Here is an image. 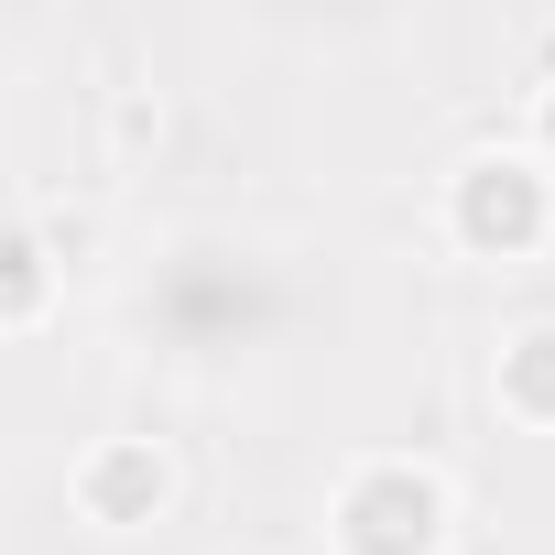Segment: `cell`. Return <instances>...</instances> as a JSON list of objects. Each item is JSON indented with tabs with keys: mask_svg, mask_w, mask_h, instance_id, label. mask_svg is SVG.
I'll use <instances>...</instances> for the list:
<instances>
[{
	"mask_svg": "<svg viewBox=\"0 0 555 555\" xmlns=\"http://www.w3.org/2000/svg\"><path fill=\"white\" fill-rule=\"evenodd\" d=\"M436 218H447V240H457L468 261H533V250L555 240V175H544L522 142H479V153H457Z\"/></svg>",
	"mask_w": 555,
	"mask_h": 555,
	"instance_id": "2",
	"label": "cell"
},
{
	"mask_svg": "<svg viewBox=\"0 0 555 555\" xmlns=\"http://www.w3.org/2000/svg\"><path fill=\"white\" fill-rule=\"evenodd\" d=\"M66 501H77V522H99V533H142V522H164L175 512V447L164 436H88L77 447V468H66Z\"/></svg>",
	"mask_w": 555,
	"mask_h": 555,
	"instance_id": "3",
	"label": "cell"
},
{
	"mask_svg": "<svg viewBox=\"0 0 555 555\" xmlns=\"http://www.w3.org/2000/svg\"><path fill=\"white\" fill-rule=\"evenodd\" d=\"M522 153H533V164H544V175H555V77H544V88H533V142H522Z\"/></svg>",
	"mask_w": 555,
	"mask_h": 555,
	"instance_id": "6",
	"label": "cell"
},
{
	"mask_svg": "<svg viewBox=\"0 0 555 555\" xmlns=\"http://www.w3.org/2000/svg\"><path fill=\"white\" fill-rule=\"evenodd\" d=\"M327 544L338 555H447L457 544V490L436 457H349L338 490H327Z\"/></svg>",
	"mask_w": 555,
	"mask_h": 555,
	"instance_id": "1",
	"label": "cell"
},
{
	"mask_svg": "<svg viewBox=\"0 0 555 555\" xmlns=\"http://www.w3.org/2000/svg\"><path fill=\"white\" fill-rule=\"evenodd\" d=\"M55 250H44V229L34 218H0V338H23V327H44L55 317Z\"/></svg>",
	"mask_w": 555,
	"mask_h": 555,
	"instance_id": "5",
	"label": "cell"
},
{
	"mask_svg": "<svg viewBox=\"0 0 555 555\" xmlns=\"http://www.w3.org/2000/svg\"><path fill=\"white\" fill-rule=\"evenodd\" d=\"M490 403L522 436H555V317H533V327H512L490 349Z\"/></svg>",
	"mask_w": 555,
	"mask_h": 555,
	"instance_id": "4",
	"label": "cell"
}]
</instances>
